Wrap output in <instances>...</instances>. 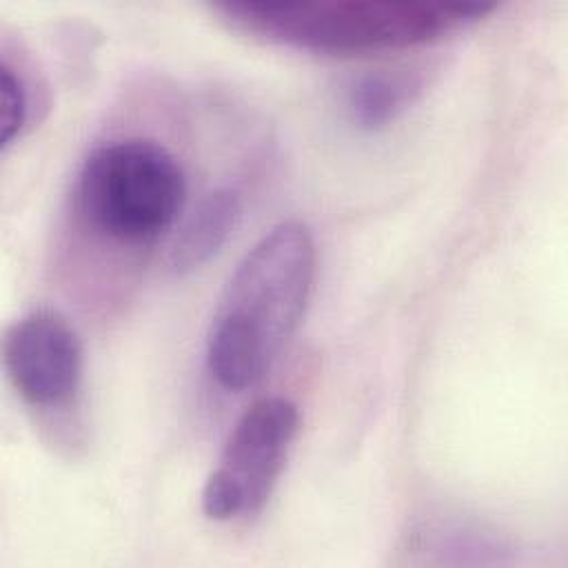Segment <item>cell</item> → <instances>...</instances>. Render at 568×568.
Masks as SVG:
<instances>
[{
	"label": "cell",
	"instance_id": "6da1fadb",
	"mask_svg": "<svg viewBox=\"0 0 568 568\" xmlns=\"http://www.w3.org/2000/svg\"><path fill=\"white\" fill-rule=\"evenodd\" d=\"M313 280L315 240L300 220L280 222L244 255L206 335V366L222 388H251L271 371L302 322Z\"/></svg>",
	"mask_w": 568,
	"mask_h": 568
},
{
	"label": "cell",
	"instance_id": "7a4b0ae2",
	"mask_svg": "<svg viewBox=\"0 0 568 568\" xmlns=\"http://www.w3.org/2000/svg\"><path fill=\"white\" fill-rule=\"evenodd\" d=\"M493 4L424 0L224 2L215 11L233 27L293 47L357 53L426 42L475 22Z\"/></svg>",
	"mask_w": 568,
	"mask_h": 568
},
{
	"label": "cell",
	"instance_id": "3957f363",
	"mask_svg": "<svg viewBox=\"0 0 568 568\" xmlns=\"http://www.w3.org/2000/svg\"><path fill=\"white\" fill-rule=\"evenodd\" d=\"M84 222L118 244L140 246L164 235L186 200V178L175 155L144 138L93 149L78 175Z\"/></svg>",
	"mask_w": 568,
	"mask_h": 568
},
{
	"label": "cell",
	"instance_id": "277c9868",
	"mask_svg": "<svg viewBox=\"0 0 568 568\" xmlns=\"http://www.w3.org/2000/svg\"><path fill=\"white\" fill-rule=\"evenodd\" d=\"M300 430V410L286 397H262L235 422L215 470L202 488V510L226 521L257 513L271 497Z\"/></svg>",
	"mask_w": 568,
	"mask_h": 568
},
{
	"label": "cell",
	"instance_id": "5b68a950",
	"mask_svg": "<svg viewBox=\"0 0 568 568\" xmlns=\"http://www.w3.org/2000/svg\"><path fill=\"white\" fill-rule=\"evenodd\" d=\"M4 371L20 397L38 408H60L82 379V344L75 328L53 308L13 322L2 339Z\"/></svg>",
	"mask_w": 568,
	"mask_h": 568
},
{
	"label": "cell",
	"instance_id": "8992f818",
	"mask_svg": "<svg viewBox=\"0 0 568 568\" xmlns=\"http://www.w3.org/2000/svg\"><path fill=\"white\" fill-rule=\"evenodd\" d=\"M240 211V195L233 189L222 186L204 195L180 229L169 251V266L175 273H189L206 264L233 233Z\"/></svg>",
	"mask_w": 568,
	"mask_h": 568
},
{
	"label": "cell",
	"instance_id": "52a82bcc",
	"mask_svg": "<svg viewBox=\"0 0 568 568\" xmlns=\"http://www.w3.org/2000/svg\"><path fill=\"white\" fill-rule=\"evenodd\" d=\"M415 84L399 75L366 73L351 82L346 106L351 120L366 131H375L393 122L410 102Z\"/></svg>",
	"mask_w": 568,
	"mask_h": 568
},
{
	"label": "cell",
	"instance_id": "ba28073f",
	"mask_svg": "<svg viewBox=\"0 0 568 568\" xmlns=\"http://www.w3.org/2000/svg\"><path fill=\"white\" fill-rule=\"evenodd\" d=\"M0 140H2V149H7L24 129L27 118H29V89L27 82L20 73V69H16L11 64V60L7 58V53L2 55V64H0Z\"/></svg>",
	"mask_w": 568,
	"mask_h": 568
}]
</instances>
